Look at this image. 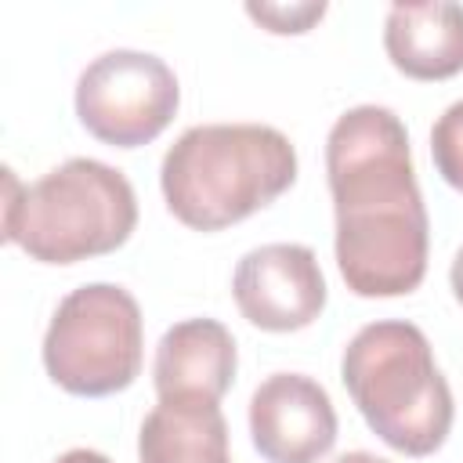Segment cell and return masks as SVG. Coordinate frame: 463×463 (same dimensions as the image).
<instances>
[{
  "label": "cell",
  "mask_w": 463,
  "mask_h": 463,
  "mask_svg": "<svg viewBox=\"0 0 463 463\" xmlns=\"http://www.w3.org/2000/svg\"><path fill=\"white\" fill-rule=\"evenodd\" d=\"M336 268L358 297H405L427 275L430 224L405 123L383 105L347 109L326 137Z\"/></svg>",
  "instance_id": "cell-1"
},
{
  "label": "cell",
  "mask_w": 463,
  "mask_h": 463,
  "mask_svg": "<svg viewBox=\"0 0 463 463\" xmlns=\"http://www.w3.org/2000/svg\"><path fill=\"white\" fill-rule=\"evenodd\" d=\"M297 181V148L268 123L188 127L163 156L170 213L195 232H221L275 203Z\"/></svg>",
  "instance_id": "cell-2"
},
{
  "label": "cell",
  "mask_w": 463,
  "mask_h": 463,
  "mask_svg": "<svg viewBox=\"0 0 463 463\" xmlns=\"http://www.w3.org/2000/svg\"><path fill=\"white\" fill-rule=\"evenodd\" d=\"M4 242H18L40 264H76L119 250L137 224L130 181L98 159L76 156L33 184L4 170Z\"/></svg>",
  "instance_id": "cell-3"
},
{
  "label": "cell",
  "mask_w": 463,
  "mask_h": 463,
  "mask_svg": "<svg viewBox=\"0 0 463 463\" xmlns=\"http://www.w3.org/2000/svg\"><path fill=\"white\" fill-rule=\"evenodd\" d=\"M344 387L373 434L405 456H430L452 430V391L420 326L383 318L344 347Z\"/></svg>",
  "instance_id": "cell-4"
},
{
  "label": "cell",
  "mask_w": 463,
  "mask_h": 463,
  "mask_svg": "<svg viewBox=\"0 0 463 463\" xmlns=\"http://www.w3.org/2000/svg\"><path fill=\"white\" fill-rule=\"evenodd\" d=\"M145 326L137 300L112 282L72 289L43 336L47 376L80 398H105L130 387L141 373Z\"/></svg>",
  "instance_id": "cell-5"
},
{
  "label": "cell",
  "mask_w": 463,
  "mask_h": 463,
  "mask_svg": "<svg viewBox=\"0 0 463 463\" xmlns=\"http://www.w3.org/2000/svg\"><path fill=\"white\" fill-rule=\"evenodd\" d=\"M181 105L174 69L148 51H105L76 80V116L98 141L137 148L156 141Z\"/></svg>",
  "instance_id": "cell-6"
},
{
  "label": "cell",
  "mask_w": 463,
  "mask_h": 463,
  "mask_svg": "<svg viewBox=\"0 0 463 463\" xmlns=\"http://www.w3.org/2000/svg\"><path fill=\"white\" fill-rule=\"evenodd\" d=\"M232 293L246 322L268 333L311 326L326 307V279L311 246L268 242L250 250L232 275Z\"/></svg>",
  "instance_id": "cell-7"
},
{
  "label": "cell",
  "mask_w": 463,
  "mask_h": 463,
  "mask_svg": "<svg viewBox=\"0 0 463 463\" xmlns=\"http://www.w3.org/2000/svg\"><path fill=\"white\" fill-rule=\"evenodd\" d=\"M250 434L268 463H318L336 441V409L304 373H271L250 398Z\"/></svg>",
  "instance_id": "cell-8"
},
{
  "label": "cell",
  "mask_w": 463,
  "mask_h": 463,
  "mask_svg": "<svg viewBox=\"0 0 463 463\" xmlns=\"http://www.w3.org/2000/svg\"><path fill=\"white\" fill-rule=\"evenodd\" d=\"M235 336L217 318H184L156 347L152 383L159 402L217 405L235 380Z\"/></svg>",
  "instance_id": "cell-9"
},
{
  "label": "cell",
  "mask_w": 463,
  "mask_h": 463,
  "mask_svg": "<svg viewBox=\"0 0 463 463\" xmlns=\"http://www.w3.org/2000/svg\"><path fill=\"white\" fill-rule=\"evenodd\" d=\"M383 47L409 80H449L463 72V7L459 4H394L383 22Z\"/></svg>",
  "instance_id": "cell-10"
},
{
  "label": "cell",
  "mask_w": 463,
  "mask_h": 463,
  "mask_svg": "<svg viewBox=\"0 0 463 463\" xmlns=\"http://www.w3.org/2000/svg\"><path fill=\"white\" fill-rule=\"evenodd\" d=\"M141 463H232L228 423L217 405L159 402L137 434Z\"/></svg>",
  "instance_id": "cell-11"
},
{
  "label": "cell",
  "mask_w": 463,
  "mask_h": 463,
  "mask_svg": "<svg viewBox=\"0 0 463 463\" xmlns=\"http://www.w3.org/2000/svg\"><path fill=\"white\" fill-rule=\"evenodd\" d=\"M430 156L438 174L463 192V101H452L430 127Z\"/></svg>",
  "instance_id": "cell-12"
},
{
  "label": "cell",
  "mask_w": 463,
  "mask_h": 463,
  "mask_svg": "<svg viewBox=\"0 0 463 463\" xmlns=\"http://www.w3.org/2000/svg\"><path fill=\"white\" fill-rule=\"evenodd\" d=\"M246 14L260 22L268 33H307L322 14L326 4H246Z\"/></svg>",
  "instance_id": "cell-13"
},
{
  "label": "cell",
  "mask_w": 463,
  "mask_h": 463,
  "mask_svg": "<svg viewBox=\"0 0 463 463\" xmlns=\"http://www.w3.org/2000/svg\"><path fill=\"white\" fill-rule=\"evenodd\" d=\"M54 463H112V459L101 456V452H94V449H69V452H61Z\"/></svg>",
  "instance_id": "cell-14"
},
{
  "label": "cell",
  "mask_w": 463,
  "mask_h": 463,
  "mask_svg": "<svg viewBox=\"0 0 463 463\" xmlns=\"http://www.w3.org/2000/svg\"><path fill=\"white\" fill-rule=\"evenodd\" d=\"M449 282H452V293H456V300L463 304V250H459V253H456V260H452Z\"/></svg>",
  "instance_id": "cell-15"
},
{
  "label": "cell",
  "mask_w": 463,
  "mask_h": 463,
  "mask_svg": "<svg viewBox=\"0 0 463 463\" xmlns=\"http://www.w3.org/2000/svg\"><path fill=\"white\" fill-rule=\"evenodd\" d=\"M333 463H391V459L373 456V452H344V456H340V459H333Z\"/></svg>",
  "instance_id": "cell-16"
}]
</instances>
